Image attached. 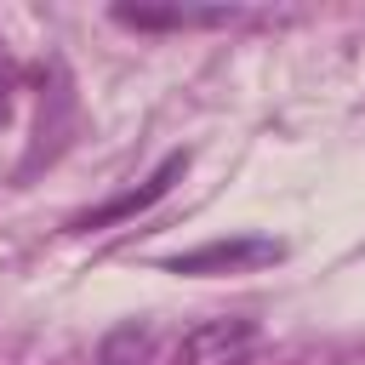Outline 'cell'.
<instances>
[{
	"label": "cell",
	"mask_w": 365,
	"mask_h": 365,
	"mask_svg": "<svg viewBox=\"0 0 365 365\" xmlns=\"http://www.w3.org/2000/svg\"><path fill=\"white\" fill-rule=\"evenodd\" d=\"M257 348V319L245 314H222V319H200L182 331L171 365H245Z\"/></svg>",
	"instance_id": "6da1fadb"
},
{
	"label": "cell",
	"mask_w": 365,
	"mask_h": 365,
	"mask_svg": "<svg viewBox=\"0 0 365 365\" xmlns=\"http://www.w3.org/2000/svg\"><path fill=\"white\" fill-rule=\"evenodd\" d=\"M285 245L279 240H257V234H240V240H211V245H194L182 257H165L171 274H245V268H262V262H279Z\"/></svg>",
	"instance_id": "7a4b0ae2"
},
{
	"label": "cell",
	"mask_w": 365,
	"mask_h": 365,
	"mask_svg": "<svg viewBox=\"0 0 365 365\" xmlns=\"http://www.w3.org/2000/svg\"><path fill=\"white\" fill-rule=\"evenodd\" d=\"M188 171V154L177 148V154H165L160 165H154V177L143 182V188H131V194H114L108 205H97V211H86V217H74L68 228H108V222H120V217H137V211H148L154 200H165L171 194V182Z\"/></svg>",
	"instance_id": "3957f363"
},
{
	"label": "cell",
	"mask_w": 365,
	"mask_h": 365,
	"mask_svg": "<svg viewBox=\"0 0 365 365\" xmlns=\"http://www.w3.org/2000/svg\"><path fill=\"white\" fill-rule=\"evenodd\" d=\"M234 6H114V23L125 29H222L234 23Z\"/></svg>",
	"instance_id": "277c9868"
},
{
	"label": "cell",
	"mask_w": 365,
	"mask_h": 365,
	"mask_svg": "<svg viewBox=\"0 0 365 365\" xmlns=\"http://www.w3.org/2000/svg\"><path fill=\"white\" fill-rule=\"evenodd\" d=\"M154 359V325L148 319H125L97 342V365H148Z\"/></svg>",
	"instance_id": "5b68a950"
},
{
	"label": "cell",
	"mask_w": 365,
	"mask_h": 365,
	"mask_svg": "<svg viewBox=\"0 0 365 365\" xmlns=\"http://www.w3.org/2000/svg\"><path fill=\"white\" fill-rule=\"evenodd\" d=\"M6 120H11V80L0 74V125H6Z\"/></svg>",
	"instance_id": "8992f818"
}]
</instances>
